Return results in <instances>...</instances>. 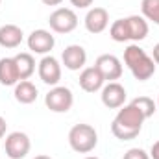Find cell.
I'll use <instances>...</instances> for the list:
<instances>
[{"label":"cell","instance_id":"cell-1","mask_svg":"<svg viewBox=\"0 0 159 159\" xmlns=\"http://www.w3.org/2000/svg\"><path fill=\"white\" fill-rule=\"evenodd\" d=\"M144 120H146V117L141 113V109L137 106L128 104L122 109H119L117 117L111 124V133L120 141H131L141 133Z\"/></svg>","mask_w":159,"mask_h":159},{"label":"cell","instance_id":"cell-2","mask_svg":"<svg viewBox=\"0 0 159 159\" xmlns=\"http://www.w3.org/2000/svg\"><path fill=\"white\" fill-rule=\"evenodd\" d=\"M124 63L131 70L133 78L139 81H146L156 74V61L139 46V44H128L124 50Z\"/></svg>","mask_w":159,"mask_h":159},{"label":"cell","instance_id":"cell-3","mask_svg":"<svg viewBox=\"0 0 159 159\" xmlns=\"http://www.w3.org/2000/svg\"><path fill=\"white\" fill-rule=\"evenodd\" d=\"M69 144L78 154H89L98 144V133L91 124H76L69 131Z\"/></svg>","mask_w":159,"mask_h":159},{"label":"cell","instance_id":"cell-4","mask_svg":"<svg viewBox=\"0 0 159 159\" xmlns=\"http://www.w3.org/2000/svg\"><path fill=\"white\" fill-rule=\"evenodd\" d=\"M44 104H46V107H48L50 111H54V113H67V111L72 107V104H74V94H72V91H70L69 87H65V85H56V87H52V89L46 93Z\"/></svg>","mask_w":159,"mask_h":159},{"label":"cell","instance_id":"cell-5","mask_svg":"<svg viewBox=\"0 0 159 159\" xmlns=\"http://www.w3.org/2000/svg\"><path fill=\"white\" fill-rule=\"evenodd\" d=\"M48 24L56 34H70L78 26V15L70 7H57L50 13Z\"/></svg>","mask_w":159,"mask_h":159},{"label":"cell","instance_id":"cell-6","mask_svg":"<svg viewBox=\"0 0 159 159\" xmlns=\"http://www.w3.org/2000/svg\"><path fill=\"white\" fill-rule=\"evenodd\" d=\"M32 148L30 137L22 131H13L6 137V156L9 159H24Z\"/></svg>","mask_w":159,"mask_h":159},{"label":"cell","instance_id":"cell-7","mask_svg":"<svg viewBox=\"0 0 159 159\" xmlns=\"http://www.w3.org/2000/svg\"><path fill=\"white\" fill-rule=\"evenodd\" d=\"M94 67L104 76V80H107V81H115V80H119L122 76V63H120L119 57L113 56V54H102L96 59Z\"/></svg>","mask_w":159,"mask_h":159},{"label":"cell","instance_id":"cell-8","mask_svg":"<svg viewBox=\"0 0 159 159\" xmlns=\"http://www.w3.org/2000/svg\"><path fill=\"white\" fill-rule=\"evenodd\" d=\"M37 72H39V78L46 85H54L56 87L59 83V80H61V65H59V61L54 56H44L39 61Z\"/></svg>","mask_w":159,"mask_h":159},{"label":"cell","instance_id":"cell-9","mask_svg":"<svg viewBox=\"0 0 159 159\" xmlns=\"http://www.w3.org/2000/svg\"><path fill=\"white\" fill-rule=\"evenodd\" d=\"M102 104L109 109H119L126 102V89L119 81H109L107 85L102 87Z\"/></svg>","mask_w":159,"mask_h":159},{"label":"cell","instance_id":"cell-10","mask_svg":"<svg viewBox=\"0 0 159 159\" xmlns=\"http://www.w3.org/2000/svg\"><path fill=\"white\" fill-rule=\"evenodd\" d=\"M61 61H63L65 69H69V70H80L87 63V52L80 44H69L63 50V54H61Z\"/></svg>","mask_w":159,"mask_h":159},{"label":"cell","instance_id":"cell-11","mask_svg":"<svg viewBox=\"0 0 159 159\" xmlns=\"http://www.w3.org/2000/svg\"><path fill=\"white\" fill-rule=\"evenodd\" d=\"M56 44L54 35L48 30H34L28 35V48L34 54H48Z\"/></svg>","mask_w":159,"mask_h":159},{"label":"cell","instance_id":"cell-12","mask_svg":"<svg viewBox=\"0 0 159 159\" xmlns=\"http://www.w3.org/2000/svg\"><path fill=\"white\" fill-rule=\"evenodd\" d=\"M109 26V13L104 7H91L85 15V28L91 34H102Z\"/></svg>","mask_w":159,"mask_h":159},{"label":"cell","instance_id":"cell-13","mask_svg":"<svg viewBox=\"0 0 159 159\" xmlns=\"http://www.w3.org/2000/svg\"><path fill=\"white\" fill-rule=\"evenodd\" d=\"M80 87L85 91V93H96V91H100L102 87H104V76L98 72V69L96 67H87V69H83L81 70V74H80Z\"/></svg>","mask_w":159,"mask_h":159},{"label":"cell","instance_id":"cell-14","mask_svg":"<svg viewBox=\"0 0 159 159\" xmlns=\"http://www.w3.org/2000/svg\"><path fill=\"white\" fill-rule=\"evenodd\" d=\"M19 81H20V76H19L15 57H2L0 59V83L9 87V85H17Z\"/></svg>","mask_w":159,"mask_h":159},{"label":"cell","instance_id":"cell-15","mask_svg":"<svg viewBox=\"0 0 159 159\" xmlns=\"http://www.w3.org/2000/svg\"><path fill=\"white\" fill-rule=\"evenodd\" d=\"M24 39L22 30L17 24H4L0 26V46L4 48H17Z\"/></svg>","mask_w":159,"mask_h":159},{"label":"cell","instance_id":"cell-16","mask_svg":"<svg viewBox=\"0 0 159 159\" xmlns=\"http://www.w3.org/2000/svg\"><path fill=\"white\" fill-rule=\"evenodd\" d=\"M126 22H128V30H129V39L133 43H139V41L146 39L148 35V22L144 17L141 15H129L126 17Z\"/></svg>","mask_w":159,"mask_h":159},{"label":"cell","instance_id":"cell-17","mask_svg":"<svg viewBox=\"0 0 159 159\" xmlns=\"http://www.w3.org/2000/svg\"><path fill=\"white\" fill-rule=\"evenodd\" d=\"M15 100L19 104H34L37 100V87L30 81V80H20L17 85H15Z\"/></svg>","mask_w":159,"mask_h":159},{"label":"cell","instance_id":"cell-18","mask_svg":"<svg viewBox=\"0 0 159 159\" xmlns=\"http://www.w3.org/2000/svg\"><path fill=\"white\" fill-rule=\"evenodd\" d=\"M15 63H17L20 80H28L34 72H35V59H34V56L28 54V52L17 54V56H15Z\"/></svg>","mask_w":159,"mask_h":159},{"label":"cell","instance_id":"cell-19","mask_svg":"<svg viewBox=\"0 0 159 159\" xmlns=\"http://www.w3.org/2000/svg\"><path fill=\"white\" fill-rule=\"evenodd\" d=\"M109 37L115 41V43H126L129 39V30H128V22L126 19H119L115 20L111 26H109Z\"/></svg>","mask_w":159,"mask_h":159},{"label":"cell","instance_id":"cell-20","mask_svg":"<svg viewBox=\"0 0 159 159\" xmlns=\"http://www.w3.org/2000/svg\"><path fill=\"white\" fill-rule=\"evenodd\" d=\"M141 11L143 17L152 20L154 24L159 26V0H143L141 2Z\"/></svg>","mask_w":159,"mask_h":159},{"label":"cell","instance_id":"cell-21","mask_svg":"<svg viewBox=\"0 0 159 159\" xmlns=\"http://www.w3.org/2000/svg\"><path fill=\"white\" fill-rule=\"evenodd\" d=\"M131 104L137 106V107L141 109V113H143L146 119H150V117L156 113V109H157V106L154 104V100L148 98V96H137L135 100H131Z\"/></svg>","mask_w":159,"mask_h":159},{"label":"cell","instance_id":"cell-22","mask_svg":"<svg viewBox=\"0 0 159 159\" xmlns=\"http://www.w3.org/2000/svg\"><path fill=\"white\" fill-rule=\"evenodd\" d=\"M122 159H150V154H146L143 148H129Z\"/></svg>","mask_w":159,"mask_h":159},{"label":"cell","instance_id":"cell-23","mask_svg":"<svg viewBox=\"0 0 159 159\" xmlns=\"http://www.w3.org/2000/svg\"><path fill=\"white\" fill-rule=\"evenodd\" d=\"M93 2H94V0H70V4H72L74 7H80V9H85V7L93 6Z\"/></svg>","mask_w":159,"mask_h":159},{"label":"cell","instance_id":"cell-24","mask_svg":"<svg viewBox=\"0 0 159 159\" xmlns=\"http://www.w3.org/2000/svg\"><path fill=\"white\" fill-rule=\"evenodd\" d=\"M150 159H159V141H156L152 144V150H150Z\"/></svg>","mask_w":159,"mask_h":159},{"label":"cell","instance_id":"cell-25","mask_svg":"<svg viewBox=\"0 0 159 159\" xmlns=\"http://www.w3.org/2000/svg\"><path fill=\"white\" fill-rule=\"evenodd\" d=\"M6 129H7V122H6V119L0 115V139L6 135Z\"/></svg>","mask_w":159,"mask_h":159},{"label":"cell","instance_id":"cell-26","mask_svg":"<svg viewBox=\"0 0 159 159\" xmlns=\"http://www.w3.org/2000/svg\"><path fill=\"white\" fill-rule=\"evenodd\" d=\"M152 59L156 61V65H159V43L154 46V50H152Z\"/></svg>","mask_w":159,"mask_h":159},{"label":"cell","instance_id":"cell-27","mask_svg":"<svg viewBox=\"0 0 159 159\" xmlns=\"http://www.w3.org/2000/svg\"><path fill=\"white\" fill-rule=\"evenodd\" d=\"M43 4H46V6H59L63 0H41Z\"/></svg>","mask_w":159,"mask_h":159},{"label":"cell","instance_id":"cell-28","mask_svg":"<svg viewBox=\"0 0 159 159\" xmlns=\"http://www.w3.org/2000/svg\"><path fill=\"white\" fill-rule=\"evenodd\" d=\"M34 159H52V157L50 156H35Z\"/></svg>","mask_w":159,"mask_h":159},{"label":"cell","instance_id":"cell-29","mask_svg":"<svg viewBox=\"0 0 159 159\" xmlns=\"http://www.w3.org/2000/svg\"><path fill=\"white\" fill-rule=\"evenodd\" d=\"M85 159H100V157H96V156H87Z\"/></svg>","mask_w":159,"mask_h":159},{"label":"cell","instance_id":"cell-30","mask_svg":"<svg viewBox=\"0 0 159 159\" xmlns=\"http://www.w3.org/2000/svg\"><path fill=\"white\" fill-rule=\"evenodd\" d=\"M157 109H159V98H157Z\"/></svg>","mask_w":159,"mask_h":159},{"label":"cell","instance_id":"cell-31","mask_svg":"<svg viewBox=\"0 0 159 159\" xmlns=\"http://www.w3.org/2000/svg\"><path fill=\"white\" fill-rule=\"evenodd\" d=\"M0 4H2V0H0Z\"/></svg>","mask_w":159,"mask_h":159}]
</instances>
